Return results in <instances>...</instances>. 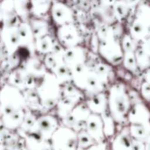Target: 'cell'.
Returning a JSON list of instances; mask_svg holds the SVG:
<instances>
[{
    "label": "cell",
    "mask_w": 150,
    "mask_h": 150,
    "mask_svg": "<svg viewBox=\"0 0 150 150\" xmlns=\"http://www.w3.org/2000/svg\"><path fill=\"white\" fill-rule=\"evenodd\" d=\"M142 94L144 99L150 101V84L147 82H144L142 86Z\"/></svg>",
    "instance_id": "52a82bcc"
},
{
    "label": "cell",
    "mask_w": 150,
    "mask_h": 150,
    "mask_svg": "<svg viewBox=\"0 0 150 150\" xmlns=\"http://www.w3.org/2000/svg\"><path fill=\"white\" fill-rule=\"evenodd\" d=\"M145 150H150V135L148 136L147 139L145 140Z\"/></svg>",
    "instance_id": "7c38bea8"
},
{
    "label": "cell",
    "mask_w": 150,
    "mask_h": 150,
    "mask_svg": "<svg viewBox=\"0 0 150 150\" xmlns=\"http://www.w3.org/2000/svg\"><path fill=\"white\" fill-rule=\"evenodd\" d=\"M133 139L145 142L150 135V122L145 124H133L130 129Z\"/></svg>",
    "instance_id": "3957f363"
},
{
    "label": "cell",
    "mask_w": 150,
    "mask_h": 150,
    "mask_svg": "<svg viewBox=\"0 0 150 150\" xmlns=\"http://www.w3.org/2000/svg\"><path fill=\"white\" fill-rule=\"evenodd\" d=\"M150 30V4H143L139 7L136 17L131 29L133 38L138 40H144Z\"/></svg>",
    "instance_id": "6da1fadb"
},
{
    "label": "cell",
    "mask_w": 150,
    "mask_h": 150,
    "mask_svg": "<svg viewBox=\"0 0 150 150\" xmlns=\"http://www.w3.org/2000/svg\"><path fill=\"white\" fill-rule=\"evenodd\" d=\"M125 65L129 70H136L137 68V63H136V57L133 54V51H129L127 52V55L125 57Z\"/></svg>",
    "instance_id": "5b68a950"
},
{
    "label": "cell",
    "mask_w": 150,
    "mask_h": 150,
    "mask_svg": "<svg viewBox=\"0 0 150 150\" xmlns=\"http://www.w3.org/2000/svg\"><path fill=\"white\" fill-rule=\"evenodd\" d=\"M130 117L133 124H145L149 122L150 114L144 105H138L133 109Z\"/></svg>",
    "instance_id": "7a4b0ae2"
},
{
    "label": "cell",
    "mask_w": 150,
    "mask_h": 150,
    "mask_svg": "<svg viewBox=\"0 0 150 150\" xmlns=\"http://www.w3.org/2000/svg\"><path fill=\"white\" fill-rule=\"evenodd\" d=\"M137 66L142 70L149 68L150 67V57L142 49H139L135 54Z\"/></svg>",
    "instance_id": "277c9868"
},
{
    "label": "cell",
    "mask_w": 150,
    "mask_h": 150,
    "mask_svg": "<svg viewBox=\"0 0 150 150\" xmlns=\"http://www.w3.org/2000/svg\"><path fill=\"white\" fill-rule=\"evenodd\" d=\"M145 80H146V82L150 84V69L146 71V75H145Z\"/></svg>",
    "instance_id": "4fadbf2b"
},
{
    "label": "cell",
    "mask_w": 150,
    "mask_h": 150,
    "mask_svg": "<svg viewBox=\"0 0 150 150\" xmlns=\"http://www.w3.org/2000/svg\"><path fill=\"white\" fill-rule=\"evenodd\" d=\"M124 48L126 50V52L133 51V50H134V45H133V41L129 37H126V38L125 39Z\"/></svg>",
    "instance_id": "9c48e42d"
},
{
    "label": "cell",
    "mask_w": 150,
    "mask_h": 150,
    "mask_svg": "<svg viewBox=\"0 0 150 150\" xmlns=\"http://www.w3.org/2000/svg\"><path fill=\"white\" fill-rule=\"evenodd\" d=\"M140 0H124V2L127 6H134L139 2Z\"/></svg>",
    "instance_id": "8fae6325"
},
{
    "label": "cell",
    "mask_w": 150,
    "mask_h": 150,
    "mask_svg": "<svg viewBox=\"0 0 150 150\" xmlns=\"http://www.w3.org/2000/svg\"><path fill=\"white\" fill-rule=\"evenodd\" d=\"M142 49L150 57V35H148L144 40V43L142 45Z\"/></svg>",
    "instance_id": "30bf717a"
},
{
    "label": "cell",
    "mask_w": 150,
    "mask_h": 150,
    "mask_svg": "<svg viewBox=\"0 0 150 150\" xmlns=\"http://www.w3.org/2000/svg\"><path fill=\"white\" fill-rule=\"evenodd\" d=\"M32 4L35 8L47 9L49 6L50 0H32Z\"/></svg>",
    "instance_id": "8992f818"
},
{
    "label": "cell",
    "mask_w": 150,
    "mask_h": 150,
    "mask_svg": "<svg viewBox=\"0 0 150 150\" xmlns=\"http://www.w3.org/2000/svg\"><path fill=\"white\" fill-rule=\"evenodd\" d=\"M132 150H145L144 142L135 139H132Z\"/></svg>",
    "instance_id": "ba28073f"
}]
</instances>
